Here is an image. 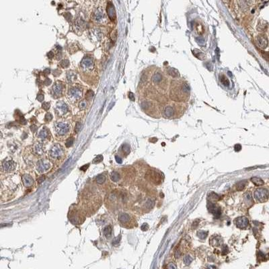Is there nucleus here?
<instances>
[{"label":"nucleus","mask_w":269,"mask_h":269,"mask_svg":"<svg viewBox=\"0 0 269 269\" xmlns=\"http://www.w3.org/2000/svg\"><path fill=\"white\" fill-rule=\"evenodd\" d=\"M31 129H32V131H35L36 130V129H37V128H36V126L32 125V126L31 127Z\"/></svg>","instance_id":"53"},{"label":"nucleus","mask_w":269,"mask_h":269,"mask_svg":"<svg viewBox=\"0 0 269 269\" xmlns=\"http://www.w3.org/2000/svg\"><path fill=\"white\" fill-rule=\"evenodd\" d=\"M50 107H51V104H50V102H43L42 104V108L45 110H48L49 108H50Z\"/></svg>","instance_id":"42"},{"label":"nucleus","mask_w":269,"mask_h":269,"mask_svg":"<svg viewBox=\"0 0 269 269\" xmlns=\"http://www.w3.org/2000/svg\"><path fill=\"white\" fill-rule=\"evenodd\" d=\"M73 144H74V138L70 137L65 142V145L67 146V147H69L71 146H72Z\"/></svg>","instance_id":"41"},{"label":"nucleus","mask_w":269,"mask_h":269,"mask_svg":"<svg viewBox=\"0 0 269 269\" xmlns=\"http://www.w3.org/2000/svg\"><path fill=\"white\" fill-rule=\"evenodd\" d=\"M96 183H97L98 185L103 186H107L105 184L107 182H108L107 177L105 175H104V174H100V175H98L97 177H96Z\"/></svg>","instance_id":"26"},{"label":"nucleus","mask_w":269,"mask_h":269,"mask_svg":"<svg viewBox=\"0 0 269 269\" xmlns=\"http://www.w3.org/2000/svg\"><path fill=\"white\" fill-rule=\"evenodd\" d=\"M52 119H53V115H52L50 112H47L45 114V117H44V120H45V121H51Z\"/></svg>","instance_id":"43"},{"label":"nucleus","mask_w":269,"mask_h":269,"mask_svg":"<svg viewBox=\"0 0 269 269\" xmlns=\"http://www.w3.org/2000/svg\"><path fill=\"white\" fill-rule=\"evenodd\" d=\"M235 225L238 228H246L249 225V221L246 217H240L235 219Z\"/></svg>","instance_id":"22"},{"label":"nucleus","mask_w":269,"mask_h":269,"mask_svg":"<svg viewBox=\"0 0 269 269\" xmlns=\"http://www.w3.org/2000/svg\"><path fill=\"white\" fill-rule=\"evenodd\" d=\"M207 234H208V233L207 232H204V231H200V232H198L197 235H198V237L200 238V239L204 240L205 238H206V237L207 236Z\"/></svg>","instance_id":"37"},{"label":"nucleus","mask_w":269,"mask_h":269,"mask_svg":"<svg viewBox=\"0 0 269 269\" xmlns=\"http://www.w3.org/2000/svg\"><path fill=\"white\" fill-rule=\"evenodd\" d=\"M112 233V228L110 227V226H109V225H108V226H107V227H105L104 229V230H103V234L107 238H110V237H111Z\"/></svg>","instance_id":"30"},{"label":"nucleus","mask_w":269,"mask_h":269,"mask_svg":"<svg viewBox=\"0 0 269 269\" xmlns=\"http://www.w3.org/2000/svg\"><path fill=\"white\" fill-rule=\"evenodd\" d=\"M48 55V57H49V59H52V58H53V57H54V53H53L52 51H50V52H49V53H48V55Z\"/></svg>","instance_id":"52"},{"label":"nucleus","mask_w":269,"mask_h":269,"mask_svg":"<svg viewBox=\"0 0 269 269\" xmlns=\"http://www.w3.org/2000/svg\"><path fill=\"white\" fill-rule=\"evenodd\" d=\"M222 254H223V255H225V254H227V252L228 251V246H226V245H223V247H222Z\"/></svg>","instance_id":"48"},{"label":"nucleus","mask_w":269,"mask_h":269,"mask_svg":"<svg viewBox=\"0 0 269 269\" xmlns=\"http://www.w3.org/2000/svg\"><path fill=\"white\" fill-rule=\"evenodd\" d=\"M255 199L260 202H265L268 199L269 192L265 188H258L254 193Z\"/></svg>","instance_id":"15"},{"label":"nucleus","mask_w":269,"mask_h":269,"mask_svg":"<svg viewBox=\"0 0 269 269\" xmlns=\"http://www.w3.org/2000/svg\"><path fill=\"white\" fill-rule=\"evenodd\" d=\"M17 164L12 159L7 158L1 163V174H11L15 171Z\"/></svg>","instance_id":"10"},{"label":"nucleus","mask_w":269,"mask_h":269,"mask_svg":"<svg viewBox=\"0 0 269 269\" xmlns=\"http://www.w3.org/2000/svg\"><path fill=\"white\" fill-rule=\"evenodd\" d=\"M55 112L58 117H62L67 114L69 112V109L67 104L63 101L57 102L55 107Z\"/></svg>","instance_id":"14"},{"label":"nucleus","mask_w":269,"mask_h":269,"mask_svg":"<svg viewBox=\"0 0 269 269\" xmlns=\"http://www.w3.org/2000/svg\"><path fill=\"white\" fill-rule=\"evenodd\" d=\"M91 34V38L92 39H95L96 41H100V40L102 39V32L100 30H99L98 29H94L91 31L90 32Z\"/></svg>","instance_id":"25"},{"label":"nucleus","mask_w":269,"mask_h":269,"mask_svg":"<svg viewBox=\"0 0 269 269\" xmlns=\"http://www.w3.org/2000/svg\"><path fill=\"white\" fill-rule=\"evenodd\" d=\"M244 201L248 205H251L253 202V199H252V195L250 192H246L244 195Z\"/></svg>","instance_id":"31"},{"label":"nucleus","mask_w":269,"mask_h":269,"mask_svg":"<svg viewBox=\"0 0 269 269\" xmlns=\"http://www.w3.org/2000/svg\"><path fill=\"white\" fill-rule=\"evenodd\" d=\"M38 138L40 139L41 141H48L50 140L51 139V133L48 129L47 127H43L41 131H39V133H38Z\"/></svg>","instance_id":"21"},{"label":"nucleus","mask_w":269,"mask_h":269,"mask_svg":"<svg viewBox=\"0 0 269 269\" xmlns=\"http://www.w3.org/2000/svg\"><path fill=\"white\" fill-rule=\"evenodd\" d=\"M246 180H243V181H240V182L238 183L237 185V189L238 190H242L244 189L245 186H246Z\"/></svg>","instance_id":"34"},{"label":"nucleus","mask_w":269,"mask_h":269,"mask_svg":"<svg viewBox=\"0 0 269 269\" xmlns=\"http://www.w3.org/2000/svg\"><path fill=\"white\" fill-rule=\"evenodd\" d=\"M75 24L76 26V27L79 29H84L85 28V25H86V22L82 18H77L75 20Z\"/></svg>","instance_id":"28"},{"label":"nucleus","mask_w":269,"mask_h":269,"mask_svg":"<svg viewBox=\"0 0 269 269\" xmlns=\"http://www.w3.org/2000/svg\"><path fill=\"white\" fill-rule=\"evenodd\" d=\"M65 85L61 81H57L51 88V94L53 98H58L63 95L65 90Z\"/></svg>","instance_id":"12"},{"label":"nucleus","mask_w":269,"mask_h":269,"mask_svg":"<svg viewBox=\"0 0 269 269\" xmlns=\"http://www.w3.org/2000/svg\"><path fill=\"white\" fill-rule=\"evenodd\" d=\"M234 150L235 152H240V150H242V146L241 145H240V144H236V145H235V147H234Z\"/></svg>","instance_id":"49"},{"label":"nucleus","mask_w":269,"mask_h":269,"mask_svg":"<svg viewBox=\"0 0 269 269\" xmlns=\"http://www.w3.org/2000/svg\"><path fill=\"white\" fill-rule=\"evenodd\" d=\"M208 199H209V201L211 202H213V201L214 200V201H216V200H217L219 199V196L215 194V193H214V192H212L211 194H210L208 196Z\"/></svg>","instance_id":"33"},{"label":"nucleus","mask_w":269,"mask_h":269,"mask_svg":"<svg viewBox=\"0 0 269 269\" xmlns=\"http://www.w3.org/2000/svg\"><path fill=\"white\" fill-rule=\"evenodd\" d=\"M207 208H208L210 213L213 214L215 217H219V216L221 215V208L218 205L214 204L213 202H209L208 205H207Z\"/></svg>","instance_id":"19"},{"label":"nucleus","mask_w":269,"mask_h":269,"mask_svg":"<svg viewBox=\"0 0 269 269\" xmlns=\"http://www.w3.org/2000/svg\"><path fill=\"white\" fill-rule=\"evenodd\" d=\"M86 107H87V100H82L79 104V108L81 110H84V109H86Z\"/></svg>","instance_id":"38"},{"label":"nucleus","mask_w":269,"mask_h":269,"mask_svg":"<svg viewBox=\"0 0 269 269\" xmlns=\"http://www.w3.org/2000/svg\"><path fill=\"white\" fill-rule=\"evenodd\" d=\"M256 44L261 49H265L268 44V41L264 35H260L256 39Z\"/></svg>","instance_id":"23"},{"label":"nucleus","mask_w":269,"mask_h":269,"mask_svg":"<svg viewBox=\"0 0 269 269\" xmlns=\"http://www.w3.org/2000/svg\"><path fill=\"white\" fill-rule=\"evenodd\" d=\"M22 176L19 173L2 174L1 176V200L9 201L16 197L22 187Z\"/></svg>","instance_id":"2"},{"label":"nucleus","mask_w":269,"mask_h":269,"mask_svg":"<svg viewBox=\"0 0 269 269\" xmlns=\"http://www.w3.org/2000/svg\"><path fill=\"white\" fill-rule=\"evenodd\" d=\"M69 61L68 59H63L61 61V66L63 68H66V67H69Z\"/></svg>","instance_id":"39"},{"label":"nucleus","mask_w":269,"mask_h":269,"mask_svg":"<svg viewBox=\"0 0 269 269\" xmlns=\"http://www.w3.org/2000/svg\"><path fill=\"white\" fill-rule=\"evenodd\" d=\"M222 244V240L219 237H215L211 240V244L214 246H219Z\"/></svg>","instance_id":"29"},{"label":"nucleus","mask_w":269,"mask_h":269,"mask_svg":"<svg viewBox=\"0 0 269 269\" xmlns=\"http://www.w3.org/2000/svg\"><path fill=\"white\" fill-rule=\"evenodd\" d=\"M86 215L80 208L79 205L77 206H73L69 209V214H68V218L69 220L74 225H80L83 223L86 219Z\"/></svg>","instance_id":"5"},{"label":"nucleus","mask_w":269,"mask_h":269,"mask_svg":"<svg viewBox=\"0 0 269 269\" xmlns=\"http://www.w3.org/2000/svg\"><path fill=\"white\" fill-rule=\"evenodd\" d=\"M51 84V80L49 78H47L44 81V84L45 85V86H49V85H50Z\"/></svg>","instance_id":"50"},{"label":"nucleus","mask_w":269,"mask_h":269,"mask_svg":"<svg viewBox=\"0 0 269 269\" xmlns=\"http://www.w3.org/2000/svg\"><path fill=\"white\" fill-rule=\"evenodd\" d=\"M81 68L85 72H91L94 69V65L92 59L88 57H84L80 63Z\"/></svg>","instance_id":"17"},{"label":"nucleus","mask_w":269,"mask_h":269,"mask_svg":"<svg viewBox=\"0 0 269 269\" xmlns=\"http://www.w3.org/2000/svg\"><path fill=\"white\" fill-rule=\"evenodd\" d=\"M102 203L101 193L97 186L94 185L86 186L79 195V206L86 216H90L96 213Z\"/></svg>","instance_id":"1"},{"label":"nucleus","mask_w":269,"mask_h":269,"mask_svg":"<svg viewBox=\"0 0 269 269\" xmlns=\"http://www.w3.org/2000/svg\"><path fill=\"white\" fill-rule=\"evenodd\" d=\"M93 18L96 22H102L105 20L106 16L104 14L103 9L102 8H98L94 11Z\"/></svg>","instance_id":"20"},{"label":"nucleus","mask_w":269,"mask_h":269,"mask_svg":"<svg viewBox=\"0 0 269 269\" xmlns=\"http://www.w3.org/2000/svg\"><path fill=\"white\" fill-rule=\"evenodd\" d=\"M129 167H121L116 169L110 174V178L113 182L117 184L118 185L124 186L129 182L130 179L129 177L132 176L131 174H129Z\"/></svg>","instance_id":"4"},{"label":"nucleus","mask_w":269,"mask_h":269,"mask_svg":"<svg viewBox=\"0 0 269 269\" xmlns=\"http://www.w3.org/2000/svg\"><path fill=\"white\" fill-rule=\"evenodd\" d=\"M184 263L186 265H189L190 264L192 263V257L190 256L189 255H186L185 257H184Z\"/></svg>","instance_id":"35"},{"label":"nucleus","mask_w":269,"mask_h":269,"mask_svg":"<svg viewBox=\"0 0 269 269\" xmlns=\"http://www.w3.org/2000/svg\"><path fill=\"white\" fill-rule=\"evenodd\" d=\"M221 83L225 85V86H228L229 85V80L226 78L225 76H223V75H222V79H221Z\"/></svg>","instance_id":"45"},{"label":"nucleus","mask_w":269,"mask_h":269,"mask_svg":"<svg viewBox=\"0 0 269 269\" xmlns=\"http://www.w3.org/2000/svg\"><path fill=\"white\" fill-rule=\"evenodd\" d=\"M71 127L67 122L64 121L57 122L54 125L55 133L57 137H65L69 134Z\"/></svg>","instance_id":"8"},{"label":"nucleus","mask_w":269,"mask_h":269,"mask_svg":"<svg viewBox=\"0 0 269 269\" xmlns=\"http://www.w3.org/2000/svg\"><path fill=\"white\" fill-rule=\"evenodd\" d=\"M32 152L36 157L41 159L44 154V150L42 143L37 141L32 147Z\"/></svg>","instance_id":"16"},{"label":"nucleus","mask_w":269,"mask_h":269,"mask_svg":"<svg viewBox=\"0 0 269 269\" xmlns=\"http://www.w3.org/2000/svg\"><path fill=\"white\" fill-rule=\"evenodd\" d=\"M22 176V185L26 188H30L34 185V179L31 174L30 173H24Z\"/></svg>","instance_id":"18"},{"label":"nucleus","mask_w":269,"mask_h":269,"mask_svg":"<svg viewBox=\"0 0 269 269\" xmlns=\"http://www.w3.org/2000/svg\"><path fill=\"white\" fill-rule=\"evenodd\" d=\"M190 89L188 86L184 82L176 81L174 86H172L170 96L172 100L175 101H183L188 98Z\"/></svg>","instance_id":"3"},{"label":"nucleus","mask_w":269,"mask_h":269,"mask_svg":"<svg viewBox=\"0 0 269 269\" xmlns=\"http://www.w3.org/2000/svg\"><path fill=\"white\" fill-rule=\"evenodd\" d=\"M251 181L252 183L256 186H263L265 184L264 181L261 178H258V177H253V178H252Z\"/></svg>","instance_id":"32"},{"label":"nucleus","mask_w":269,"mask_h":269,"mask_svg":"<svg viewBox=\"0 0 269 269\" xmlns=\"http://www.w3.org/2000/svg\"><path fill=\"white\" fill-rule=\"evenodd\" d=\"M107 13L110 20H114L115 18V11L114 6H113L111 2H109L107 6Z\"/></svg>","instance_id":"24"},{"label":"nucleus","mask_w":269,"mask_h":269,"mask_svg":"<svg viewBox=\"0 0 269 269\" xmlns=\"http://www.w3.org/2000/svg\"><path fill=\"white\" fill-rule=\"evenodd\" d=\"M66 78H67V81L68 82V83H74L77 79V75L74 71H69V72H67Z\"/></svg>","instance_id":"27"},{"label":"nucleus","mask_w":269,"mask_h":269,"mask_svg":"<svg viewBox=\"0 0 269 269\" xmlns=\"http://www.w3.org/2000/svg\"><path fill=\"white\" fill-rule=\"evenodd\" d=\"M44 95L43 94H38V96H37V98L36 99L38 100V101H39V102H42V101L44 100Z\"/></svg>","instance_id":"47"},{"label":"nucleus","mask_w":269,"mask_h":269,"mask_svg":"<svg viewBox=\"0 0 269 269\" xmlns=\"http://www.w3.org/2000/svg\"><path fill=\"white\" fill-rule=\"evenodd\" d=\"M147 180H150L151 182H152L155 185H159L162 182L163 177L161 173H158V172L155 170H151L149 171L147 174Z\"/></svg>","instance_id":"13"},{"label":"nucleus","mask_w":269,"mask_h":269,"mask_svg":"<svg viewBox=\"0 0 269 269\" xmlns=\"http://www.w3.org/2000/svg\"><path fill=\"white\" fill-rule=\"evenodd\" d=\"M82 97V89L79 86H73L68 92V98L72 103L77 102Z\"/></svg>","instance_id":"11"},{"label":"nucleus","mask_w":269,"mask_h":269,"mask_svg":"<svg viewBox=\"0 0 269 269\" xmlns=\"http://www.w3.org/2000/svg\"><path fill=\"white\" fill-rule=\"evenodd\" d=\"M65 155V151L64 147L58 143L54 144L48 153L49 160L52 162H61L64 159Z\"/></svg>","instance_id":"7"},{"label":"nucleus","mask_w":269,"mask_h":269,"mask_svg":"<svg viewBox=\"0 0 269 269\" xmlns=\"http://www.w3.org/2000/svg\"><path fill=\"white\" fill-rule=\"evenodd\" d=\"M94 96V94L93 92V91L88 90V92H87V93L86 94V100H91L93 98Z\"/></svg>","instance_id":"36"},{"label":"nucleus","mask_w":269,"mask_h":269,"mask_svg":"<svg viewBox=\"0 0 269 269\" xmlns=\"http://www.w3.org/2000/svg\"><path fill=\"white\" fill-rule=\"evenodd\" d=\"M118 223L122 228L131 229L137 226V221L133 215L127 212L121 211L118 215Z\"/></svg>","instance_id":"6"},{"label":"nucleus","mask_w":269,"mask_h":269,"mask_svg":"<svg viewBox=\"0 0 269 269\" xmlns=\"http://www.w3.org/2000/svg\"><path fill=\"white\" fill-rule=\"evenodd\" d=\"M129 98H130L132 101H134V94H133V93H132V92H129Z\"/></svg>","instance_id":"51"},{"label":"nucleus","mask_w":269,"mask_h":269,"mask_svg":"<svg viewBox=\"0 0 269 269\" xmlns=\"http://www.w3.org/2000/svg\"><path fill=\"white\" fill-rule=\"evenodd\" d=\"M82 127H83V124H82V122H77L75 127V131L76 133H78V132L82 130Z\"/></svg>","instance_id":"40"},{"label":"nucleus","mask_w":269,"mask_h":269,"mask_svg":"<svg viewBox=\"0 0 269 269\" xmlns=\"http://www.w3.org/2000/svg\"><path fill=\"white\" fill-rule=\"evenodd\" d=\"M167 269H177V268L175 264L173 263H170L167 265Z\"/></svg>","instance_id":"46"},{"label":"nucleus","mask_w":269,"mask_h":269,"mask_svg":"<svg viewBox=\"0 0 269 269\" xmlns=\"http://www.w3.org/2000/svg\"><path fill=\"white\" fill-rule=\"evenodd\" d=\"M102 160H103V156L102 155H98L97 157H96L95 159L94 160V161H93V163H94V164H98V163H100L102 161Z\"/></svg>","instance_id":"44"},{"label":"nucleus","mask_w":269,"mask_h":269,"mask_svg":"<svg viewBox=\"0 0 269 269\" xmlns=\"http://www.w3.org/2000/svg\"><path fill=\"white\" fill-rule=\"evenodd\" d=\"M53 167V163L49 158H41L36 163V170L40 174H44Z\"/></svg>","instance_id":"9"}]
</instances>
